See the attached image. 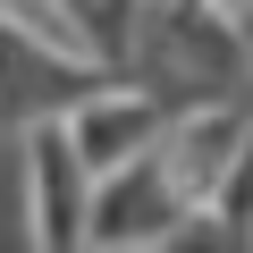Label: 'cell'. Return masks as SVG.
I'll return each mask as SVG.
<instances>
[{
  "label": "cell",
  "instance_id": "6da1fadb",
  "mask_svg": "<svg viewBox=\"0 0 253 253\" xmlns=\"http://www.w3.org/2000/svg\"><path fill=\"white\" fill-rule=\"evenodd\" d=\"M236 17V51H245V68H253V0H245V9H228Z\"/></svg>",
  "mask_w": 253,
  "mask_h": 253
}]
</instances>
